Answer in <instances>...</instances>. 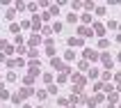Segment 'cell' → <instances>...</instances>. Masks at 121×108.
<instances>
[{
    "label": "cell",
    "instance_id": "cell-2",
    "mask_svg": "<svg viewBox=\"0 0 121 108\" xmlns=\"http://www.w3.org/2000/svg\"><path fill=\"white\" fill-rule=\"evenodd\" d=\"M82 55H85V60H87V62H96V60H101V53H96L94 48H85V51H82Z\"/></svg>",
    "mask_w": 121,
    "mask_h": 108
},
{
    "label": "cell",
    "instance_id": "cell-4",
    "mask_svg": "<svg viewBox=\"0 0 121 108\" xmlns=\"http://www.w3.org/2000/svg\"><path fill=\"white\" fill-rule=\"evenodd\" d=\"M66 44H69V48H78V46H82V39L80 37H69Z\"/></svg>",
    "mask_w": 121,
    "mask_h": 108
},
{
    "label": "cell",
    "instance_id": "cell-12",
    "mask_svg": "<svg viewBox=\"0 0 121 108\" xmlns=\"http://www.w3.org/2000/svg\"><path fill=\"white\" fill-rule=\"evenodd\" d=\"M78 21H80V16H78V14H73V12L66 16V23H78Z\"/></svg>",
    "mask_w": 121,
    "mask_h": 108
},
{
    "label": "cell",
    "instance_id": "cell-22",
    "mask_svg": "<svg viewBox=\"0 0 121 108\" xmlns=\"http://www.w3.org/2000/svg\"><path fill=\"white\" fill-rule=\"evenodd\" d=\"M78 67H80V69H82V71H89V62H87V60H82V62H80V64H78Z\"/></svg>",
    "mask_w": 121,
    "mask_h": 108
},
{
    "label": "cell",
    "instance_id": "cell-17",
    "mask_svg": "<svg viewBox=\"0 0 121 108\" xmlns=\"http://www.w3.org/2000/svg\"><path fill=\"white\" fill-rule=\"evenodd\" d=\"M12 101L16 103V106H18V103H23V99H21V94L16 92V94H12Z\"/></svg>",
    "mask_w": 121,
    "mask_h": 108
},
{
    "label": "cell",
    "instance_id": "cell-13",
    "mask_svg": "<svg viewBox=\"0 0 121 108\" xmlns=\"http://www.w3.org/2000/svg\"><path fill=\"white\" fill-rule=\"evenodd\" d=\"M114 101H119V92H110L108 94V103H114Z\"/></svg>",
    "mask_w": 121,
    "mask_h": 108
},
{
    "label": "cell",
    "instance_id": "cell-14",
    "mask_svg": "<svg viewBox=\"0 0 121 108\" xmlns=\"http://www.w3.org/2000/svg\"><path fill=\"white\" fill-rule=\"evenodd\" d=\"M80 21H82V23H91V14H89V12L80 14Z\"/></svg>",
    "mask_w": 121,
    "mask_h": 108
},
{
    "label": "cell",
    "instance_id": "cell-16",
    "mask_svg": "<svg viewBox=\"0 0 121 108\" xmlns=\"http://www.w3.org/2000/svg\"><path fill=\"white\" fill-rule=\"evenodd\" d=\"M108 28H110V30H117V28H119V23H117L114 19H110V21H108Z\"/></svg>",
    "mask_w": 121,
    "mask_h": 108
},
{
    "label": "cell",
    "instance_id": "cell-27",
    "mask_svg": "<svg viewBox=\"0 0 121 108\" xmlns=\"http://www.w3.org/2000/svg\"><path fill=\"white\" fill-rule=\"evenodd\" d=\"M48 94H57V85H48Z\"/></svg>",
    "mask_w": 121,
    "mask_h": 108
},
{
    "label": "cell",
    "instance_id": "cell-28",
    "mask_svg": "<svg viewBox=\"0 0 121 108\" xmlns=\"http://www.w3.org/2000/svg\"><path fill=\"white\" fill-rule=\"evenodd\" d=\"M46 94H48V92H43V90H39V92H37V99H41V101H43V99H46Z\"/></svg>",
    "mask_w": 121,
    "mask_h": 108
},
{
    "label": "cell",
    "instance_id": "cell-3",
    "mask_svg": "<svg viewBox=\"0 0 121 108\" xmlns=\"http://www.w3.org/2000/svg\"><path fill=\"white\" fill-rule=\"evenodd\" d=\"M101 62H103V67H105V71H110L112 69V64H114V58L108 53H101Z\"/></svg>",
    "mask_w": 121,
    "mask_h": 108
},
{
    "label": "cell",
    "instance_id": "cell-1",
    "mask_svg": "<svg viewBox=\"0 0 121 108\" xmlns=\"http://www.w3.org/2000/svg\"><path fill=\"white\" fill-rule=\"evenodd\" d=\"M50 67H53L55 71H64V74L69 71V67L64 64V60H62V58H57V55H55V58H50Z\"/></svg>",
    "mask_w": 121,
    "mask_h": 108
},
{
    "label": "cell",
    "instance_id": "cell-30",
    "mask_svg": "<svg viewBox=\"0 0 121 108\" xmlns=\"http://www.w3.org/2000/svg\"><path fill=\"white\" fill-rule=\"evenodd\" d=\"M101 76H103V81H110V78H112V74H110V71H103Z\"/></svg>",
    "mask_w": 121,
    "mask_h": 108
},
{
    "label": "cell",
    "instance_id": "cell-35",
    "mask_svg": "<svg viewBox=\"0 0 121 108\" xmlns=\"http://www.w3.org/2000/svg\"><path fill=\"white\" fill-rule=\"evenodd\" d=\"M117 41H119V44H121V32H119V34H117Z\"/></svg>",
    "mask_w": 121,
    "mask_h": 108
},
{
    "label": "cell",
    "instance_id": "cell-10",
    "mask_svg": "<svg viewBox=\"0 0 121 108\" xmlns=\"http://www.w3.org/2000/svg\"><path fill=\"white\" fill-rule=\"evenodd\" d=\"M98 74H101V69H98V67H91V69L87 71V76H89V78H98Z\"/></svg>",
    "mask_w": 121,
    "mask_h": 108
},
{
    "label": "cell",
    "instance_id": "cell-5",
    "mask_svg": "<svg viewBox=\"0 0 121 108\" xmlns=\"http://www.w3.org/2000/svg\"><path fill=\"white\" fill-rule=\"evenodd\" d=\"M91 30H94V34H98L103 39V34H105V25H101V23H91Z\"/></svg>",
    "mask_w": 121,
    "mask_h": 108
},
{
    "label": "cell",
    "instance_id": "cell-15",
    "mask_svg": "<svg viewBox=\"0 0 121 108\" xmlns=\"http://www.w3.org/2000/svg\"><path fill=\"white\" fill-rule=\"evenodd\" d=\"M14 16H16V9H14V7H12V9H7V14H5V19H9V21H12Z\"/></svg>",
    "mask_w": 121,
    "mask_h": 108
},
{
    "label": "cell",
    "instance_id": "cell-31",
    "mask_svg": "<svg viewBox=\"0 0 121 108\" xmlns=\"http://www.w3.org/2000/svg\"><path fill=\"white\" fill-rule=\"evenodd\" d=\"M7 81H12V83H14V81H16V74H14V71H9V74H7Z\"/></svg>",
    "mask_w": 121,
    "mask_h": 108
},
{
    "label": "cell",
    "instance_id": "cell-21",
    "mask_svg": "<svg viewBox=\"0 0 121 108\" xmlns=\"http://www.w3.org/2000/svg\"><path fill=\"white\" fill-rule=\"evenodd\" d=\"M62 28H64V25L57 21V23H53V32H62Z\"/></svg>",
    "mask_w": 121,
    "mask_h": 108
},
{
    "label": "cell",
    "instance_id": "cell-24",
    "mask_svg": "<svg viewBox=\"0 0 121 108\" xmlns=\"http://www.w3.org/2000/svg\"><path fill=\"white\" fill-rule=\"evenodd\" d=\"M50 19H53V14H50V12H43V14H41V21H50Z\"/></svg>",
    "mask_w": 121,
    "mask_h": 108
},
{
    "label": "cell",
    "instance_id": "cell-37",
    "mask_svg": "<svg viewBox=\"0 0 121 108\" xmlns=\"http://www.w3.org/2000/svg\"><path fill=\"white\" fill-rule=\"evenodd\" d=\"M119 60H121V53H119Z\"/></svg>",
    "mask_w": 121,
    "mask_h": 108
},
{
    "label": "cell",
    "instance_id": "cell-26",
    "mask_svg": "<svg viewBox=\"0 0 121 108\" xmlns=\"http://www.w3.org/2000/svg\"><path fill=\"white\" fill-rule=\"evenodd\" d=\"M96 16H105V7H96Z\"/></svg>",
    "mask_w": 121,
    "mask_h": 108
},
{
    "label": "cell",
    "instance_id": "cell-7",
    "mask_svg": "<svg viewBox=\"0 0 121 108\" xmlns=\"http://www.w3.org/2000/svg\"><path fill=\"white\" fill-rule=\"evenodd\" d=\"M39 44H41V37H39V32H34L32 37H30V46L34 48V46H39Z\"/></svg>",
    "mask_w": 121,
    "mask_h": 108
},
{
    "label": "cell",
    "instance_id": "cell-38",
    "mask_svg": "<svg viewBox=\"0 0 121 108\" xmlns=\"http://www.w3.org/2000/svg\"><path fill=\"white\" fill-rule=\"evenodd\" d=\"M119 108H121V106H119Z\"/></svg>",
    "mask_w": 121,
    "mask_h": 108
},
{
    "label": "cell",
    "instance_id": "cell-32",
    "mask_svg": "<svg viewBox=\"0 0 121 108\" xmlns=\"http://www.w3.org/2000/svg\"><path fill=\"white\" fill-rule=\"evenodd\" d=\"M9 30H12V32H14V34H16V32H18V30H21V28H18V25H16V23H12V25H9Z\"/></svg>",
    "mask_w": 121,
    "mask_h": 108
},
{
    "label": "cell",
    "instance_id": "cell-8",
    "mask_svg": "<svg viewBox=\"0 0 121 108\" xmlns=\"http://www.w3.org/2000/svg\"><path fill=\"white\" fill-rule=\"evenodd\" d=\"M18 94H21V99H27V97H32V94H34V90H32V88H23Z\"/></svg>",
    "mask_w": 121,
    "mask_h": 108
},
{
    "label": "cell",
    "instance_id": "cell-20",
    "mask_svg": "<svg viewBox=\"0 0 121 108\" xmlns=\"http://www.w3.org/2000/svg\"><path fill=\"white\" fill-rule=\"evenodd\" d=\"M50 14L57 16V14H60V5H50Z\"/></svg>",
    "mask_w": 121,
    "mask_h": 108
},
{
    "label": "cell",
    "instance_id": "cell-25",
    "mask_svg": "<svg viewBox=\"0 0 121 108\" xmlns=\"http://www.w3.org/2000/svg\"><path fill=\"white\" fill-rule=\"evenodd\" d=\"M98 46H101V48H108V46H110V41H108V39H105V37H103V39H101V41H98Z\"/></svg>",
    "mask_w": 121,
    "mask_h": 108
},
{
    "label": "cell",
    "instance_id": "cell-19",
    "mask_svg": "<svg viewBox=\"0 0 121 108\" xmlns=\"http://www.w3.org/2000/svg\"><path fill=\"white\" fill-rule=\"evenodd\" d=\"M41 34H53V28H50V25H43V28H41Z\"/></svg>",
    "mask_w": 121,
    "mask_h": 108
},
{
    "label": "cell",
    "instance_id": "cell-29",
    "mask_svg": "<svg viewBox=\"0 0 121 108\" xmlns=\"http://www.w3.org/2000/svg\"><path fill=\"white\" fill-rule=\"evenodd\" d=\"M43 81H46L48 85H50V83H53V74H43Z\"/></svg>",
    "mask_w": 121,
    "mask_h": 108
},
{
    "label": "cell",
    "instance_id": "cell-9",
    "mask_svg": "<svg viewBox=\"0 0 121 108\" xmlns=\"http://www.w3.org/2000/svg\"><path fill=\"white\" fill-rule=\"evenodd\" d=\"M32 30H34V32L41 30V16H34V19H32Z\"/></svg>",
    "mask_w": 121,
    "mask_h": 108
},
{
    "label": "cell",
    "instance_id": "cell-11",
    "mask_svg": "<svg viewBox=\"0 0 121 108\" xmlns=\"http://www.w3.org/2000/svg\"><path fill=\"white\" fill-rule=\"evenodd\" d=\"M71 60H75V53H73V48H69L66 53H64V62H71Z\"/></svg>",
    "mask_w": 121,
    "mask_h": 108
},
{
    "label": "cell",
    "instance_id": "cell-6",
    "mask_svg": "<svg viewBox=\"0 0 121 108\" xmlns=\"http://www.w3.org/2000/svg\"><path fill=\"white\" fill-rule=\"evenodd\" d=\"M91 32H94V30H91V28H87V25H80V28H78L80 39H82V37H91Z\"/></svg>",
    "mask_w": 121,
    "mask_h": 108
},
{
    "label": "cell",
    "instance_id": "cell-33",
    "mask_svg": "<svg viewBox=\"0 0 121 108\" xmlns=\"http://www.w3.org/2000/svg\"><path fill=\"white\" fill-rule=\"evenodd\" d=\"M0 99H9V92H7V90H2V92H0Z\"/></svg>",
    "mask_w": 121,
    "mask_h": 108
},
{
    "label": "cell",
    "instance_id": "cell-34",
    "mask_svg": "<svg viewBox=\"0 0 121 108\" xmlns=\"http://www.w3.org/2000/svg\"><path fill=\"white\" fill-rule=\"evenodd\" d=\"M7 46V44H5V41H2V39H0V48H5Z\"/></svg>",
    "mask_w": 121,
    "mask_h": 108
},
{
    "label": "cell",
    "instance_id": "cell-36",
    "mask_svg": "<svg viewBox=\"0 0 121 108\" xmlns=\"http://www.w3.org/2000/svg\"><path fill=\"white\" fill-rule=\"evenodd\" d=\"M23 108H32V106H27V103H25V106H23Z\"/></svg>",
    "mask_w": 121,
    "mask_h": 108
},
{
    "label": "cell",
    "instance_id": "cell-18",
    "mask_svg": "<svg viewBox=\"0 0 121 108\" xmlns=\"http://www.w3.org/2000/svg\"><path fill=\"white\" fill-rule=\"evenodd\" d=\"M25 2H16V5H14V9H16V12H23V9H25Z\"/></svg>",
    "mask_w": 121,
    "mask_h": 108
},
{
    "label": "cell",
    "instance_id": "cell-23",
    "mask_svg": "<svg viewBox=\"0 0 121 108\" xmlns=\"http://www.w3.org/2000/svg\"><path fill=\"white\" fill-rule=\"evenodd\" d=\"M114 81H117V92H121V74L114 76Z\"/></svg>",
    "mask_w": 121,
    "mask_h": 108
}]
</instances>
